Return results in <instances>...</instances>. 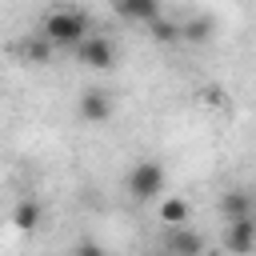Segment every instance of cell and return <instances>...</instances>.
<instances>
[{
    "instance_id": "cell-1",
    "label": "cell",
    "mask_w": 256,
    "mask_h": 256,
    "mask_svg": "<svg viewBox=\"0 0 256 256\" xmlns=\"http://www.w3.org/2000/svg\"><path fill=\"white\" fill-rule=\"evenodd\" d=\"M88 32H92V24H88V16L76 12V8H56V12H48L44 24H40V36H44L52 48H76Z\"/></svg>"
},
{
    "instance_id": "cell-2",
    "label": "cell",
    "mask_w": 256,
    "mask_h": 256,
    "mask_svg": "<svg viewBox=\"0 0 256 256\" xmlns=\"http://www.w3.org/2000/svg\"><path fill=\"white\" fill-rule=\"evenodd\" d=\"M164 164L160 160H140L132 172H128V196L136 200V204H148V200H156L160 192H164Z\"/></svg>"
},
{
    "instance_id": "cell-3",
    "label": "cell",
    "mask_w": 256,
    "mask_h": 256,
    "mask_svg": "<svg viewBox=\"0 0 256 256\" xmlns=\"http://www.w3.org/2000/svg\"><path fill=\"white\" fill-rule=\"evenodd\" d=\"M72 52H76V60H80L84 68H96V72L116 68V44H112L108 36H100V32H88Z\"/></svg>"
},
{
    "instance_id": "cell-4",
    "label": "cell",
    "mask_w": 256,
    "mask_h": 256,
    "mask_svg": "<svg viewBox=\"0 0 256 256\" xmlns=\"http://www.w3.org/2000/svg\"><path fill=\"white\" fill-rule=\"evenodd\" d=\"M252 244H256V220H252V212L224 220V248H228L232 256H248Z\"/></svg>"
},
{
    "instance_id": "cell-5",
    "label": "cell",
    "mask_w": 256,
    "mask_h": 256,
    "mask_svg": "<svg viewBox=\"0 0 256 256\" xmlns=\"http://www.w3.org/2000/svg\"><path fill=\"white\" fill-rule=\"evenodd\" d=\"M76 116H80L84 124H104V120L112 116V96H108L104 88H84L80 100H76Z\"/></svg>"
},
{
    "instance_id": "cell-6",
    "label": "cell",
    "mask_w": 256,
    "mask_h": 256,
    "mask_svg": "<svg viewBox=\"0 0 256 256\" xmlns=\"http://www.w3.org/2000/svg\"><path fill=\"white\" fill-rule=\"evenodd\" d=\"M164 252L168 256H204V236L188 224L180 228H164Z\"/></svg>"
},
{
    "instance_id": "cell-7",
    "label": "cell",
    "mask_w": 256,
    "mask_h": 256,
    "mask_svg": "<svg viewBox=\"0 0 256 256\" xmlns=\"http://www.w3.org/2000/svg\"><path fill=\"white\" fill-rule=\"evenodd\" d=\"M112 12L128 24H148L160 16V0H112Z\"/></svg>"
},
{
    "instance_id": "cell-8",
    "label": "cell",
    "mask_w": 256,
    "mask_h": 256,
    "mask_svg": "<svg viewBox=\"0 0 256 256\" xmlns=\"http://www.w3.org/2000/svg\"><path fill=\"white\" fill-rule=\"evenodd\" d=\"M156 216H160V224H164V228H180V224H188L192 204H188L184 196H164V200H160V208H156Z\"/></svg>"
},
{
    "instance_id": "cell-9",
    "label": "cell",
    "mask_w": 256,
    "mask_h": 256,
    "mask_svg": "<svg viewBox=\"0 0 256 256\" xmlns=\"http://www.w3.org/2000/svg\"><path fill=\"white\" fill-rule=\"evenodd\" d=\"M40 220H44V208H40V200H32V196L16 200V208H12V224H16L20 232H36V228H40Z\"/></svg>"
},
{
    "instance_id": "cell-10",
    "label": "cell",
    "mask_w": 256,
    "mask_h": 256,
    "mask_svg": "<svg viewBox=\"0 0 256 256\" xmlns=\"http://www.w3.org/2000/svg\"><path fill=\"white\" fill-rule=\"evenodd\" d=\"M212 32H216V20L212 16H192V20L180 24V40H188V44H208Z\"/></svg>"
},
{
    "instance_id": "cell-11",
    "label": "cell",
    "mask_w": 256,
    "mask_h": 256,
    "mask_svg": "<svg viewBox=\"0 0 256 256\" xmlns=\"http://www.w3.org/2000/svg\"><path fill=\"white\" fill-rule=\"evenodd\" d=\"M248 212H252V196H248L244 188H232V192L220 196V216H224V220H232V216H248Z\"/></svg>"
},
{
    "instance_id": "cell-12",
    "label": "cell",
    "mask_w": 256,
    "mask_h": 256,
    "mask_svg": "<svg viewBox=\"0 0 256 256\" xmlns=\"http://www.w3.org/2000/svg\"><path fill=\"white\" fill-rule=\"evenodd\" d=\"M52 52H56V48H52L40 32H36V36H28V40H20V56H24L28 64H48V60H52Z\"/></svg>"
},
{
    "instance_id": "cell-13",
    "label": "cell",
    "mask_w": 256,
    "mask_h": 256,
    "mask_svg": "<svg viewBox=\"0 0 256 256\" xmlns=\"http://www.w3.org/2000/svg\"><path fill=\"white\" fill-rule=\"evenodd\" d=\"M148 36H152L156 44H180V24L156 16V20H148Z\"/></svg>"
},
{
    "instance_id": "cell-14",
    "label": "cell",
    "mask_w": 256,
    "mask_h": 256,
    "mask_svg": "<svg viewBox=\"0 0 256 256\" xmlns=\"http://www.w3.org/2000/svg\"><path fill=\"white\" fill-rule=\"evenodd\" d=\"M76 256H104V248H100V244H92V240H84V244L76 248Z\"/></svg>"
}]
</instances>
